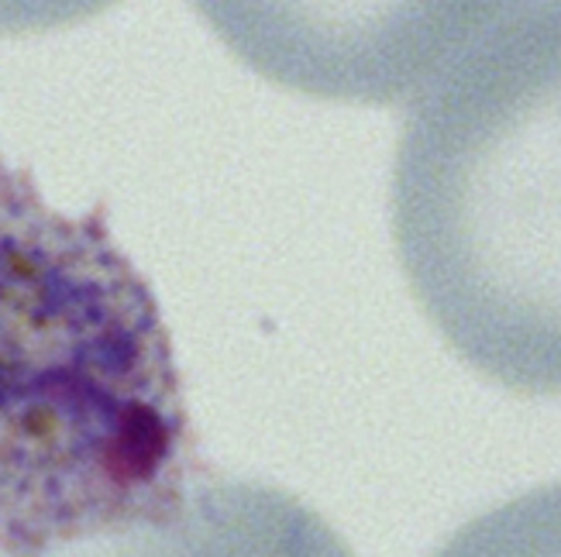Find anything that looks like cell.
<instances>
[{
	"instance_id": "cell-2",
	"label": "cell",
	"mask_w": 561,
	"mask_h": 557,
	"mask_svg": "<svg viewBox=\"0 0 561 557\" xmlns=\"http://www.w3.org/2000/svg\"><path fill=\"white\" fill-rule=\"evenodd\" d=\"M558 4H493L421 83L393 224L445 341L514 393L558 396Z\"/></svg>"
},
{
	"instance_id": "cell-3",
	"label": "cell",
	"mask_w": 561,
	"mask_h": 557,
	"mask_svg": "<svg viewBox=\"0 0 561 557\" xmlns=\"http://www.w3.org/2000/svg\"><path fill=\"white\" fill-rule=\"evenodd\" d=\"M493 4L217 8L228 42L273 80L317 96L397 101L421 86Z\"/></svg>"
},
{
	"instance_id": "cell-5",
	"label": "cell",
	"mask_w": 561,
	"mask_h": 557,
	"mask_svg": "<svg viewBox=\"0 0 561 557\" xmlns=\"http://www.w3.org/2000/svg\"><path fill=\"white\" fill-rule=\"evenodd\" d=\"M558 486H541L466 523L434 557H561Z\"/></svg>"
},
{
	"instance_id": "cell-4",
	"label": "cell",
	"mask_w": 561,
	"mask_h": 557,
	"mask_svg": "<svg viewBox=\"0 0 561 557\" xmlns=\"http://www.w3.org/2000/svg\"><path fill=\"white\" fill-rule=\"evenodd\" d=\"M38 557H355L297 496L241 478H193L173 513Z\"/></svg>"
},
{
	"instance_id": "cell-1",
	"label": "cell",
	"mask_w": 561,
	"mask_h": 557,
	"mask_svg": "<svg viewBox=\"0 0 561 557\" xmlns=\"http://www.w3.org/2000/svg\"><path fill=\"white\" fill-rule=\"evenodd\" d=\"M190 465L169 330L104 207L59 213L0 155V550L159 520Z\"/></svg>"
}]
</instances>
